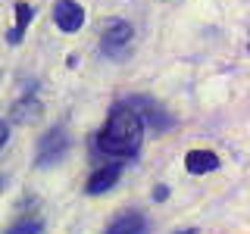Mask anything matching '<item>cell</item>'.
<instances>
[{
	"mask_svg": "<svg viewBox=\"0 0 250 234\" xmlns=\"http://www.w3.org/2000/svg\"><path fill=\"white\" fill-rule=\"evenodd\" d=\"M147 231V218L141 213H125L106 228V234H144Z\"/></svg>",
	"mask_w": 250,
	"mask_h": 234,
	"instance_id": "52a82bcc",
	"label": "cell"
},
{
	"mask_svg": "<svg viewBox=\"0 0 250 234\" xmlns=\"http://www.w3.org/2000/svg\"><path fill=\"white\" fill-rule=\"evenodd\" d=\"M128 41H131V25L125 19H106L104 25H100V44H104V50L116 53Z\"/></svg>",
	"mask_w": 250,
	"mask_h": 234,
	"instance_id": "3957f363",
	"label": "cell"
},
{
	"mask_svg": "<svg viewBox=\"0 0 250 234\" xmlns=\"http://www.w3.org/2000/svg\"><path fill=\"white\" fill-rule=\"evenodd\" d=\"M6 140H10V125H6V122H0V147H3Z\"/></svg>",
	"mask_w": 250,
	"mask_h": 234,
	"instance_id": "30bf717a",
	"label": "cell"
},
{
	"mask_svg": "<svg viewBox=\"0 0 250 234\" xmlns=\"http://www.w3.org/2000/svg\"><path fill=\"white\" fill-rule=\"evenodd\" d=\"M41 231V218H25V222H16L6 234H38Z\"/></svg>",
	"mask_w": 250,
	"mask_h": 234,
	"instance_id": "9c48e42d",
	"label": "cell"
},
{
	"mask_svg": "<svg viewBox=\"0 0 250 234\" xmlns=\"http://www.w3.org/2000/svg\"><path fill=\"white\" fill-rule=\"evenodd\" d=\"M185 169L191 175H207V172H216L219 169V156L213 150H191L185 156Z\"/></svg>",
	"mask_w": 250,
	"mask_h": 234,
	"instance_id": "5b68a950",
	"label": "cell"
},
{
	"mask_svg": "<svg viewBox=\"0 0 250 234\" xmlns=\"http://www.w3.org/2000/svg\"><path fill=\"white\" fill-rule=\"evenodd\" d=\"M141 140H144V119L135 106H116L109 113L106 125L97 135V150L109 156H135Z\"/></svg>",
	"mask_w": 250,
	"mask_h": 234,
	"instance_id": "6da1fadb",
	"label": "cell"
},
{
	"mask_svg": "<svg viewBox=\"0 0 250 234\" xmlns=\"http://www.w3.org/2000/svg\"><path fill=\"white\" fill-rule=\"evenodd\" d=\"M53 22L60 25V31H66V35H72L84 25V10L82 3H75V0H57L53 3Z\"/></svg>",
	"mask_w": 250,
	"mask_h": 234,
	"instance_id": "7a4b0ae2",
	"label": "cell"
},
{
	"mask_svg": "<svg viewBox=\"0 0 250 234\" xmlns=\"http://www.w3.org/2000/svg\"><path fill=\"white\" fill-rule=\"evenodd\" d=\"M69 150V137L62 128H50L44 135V140L38 144V166H47V162H57L62 153Z\"/></svg>",
	"mask_w": 250,
	"mask_h": 234,
	"instance_id": "277c9868",
	"label": "cell"
},
{
	"mask_svg": "<svg viewBox=\"0 0 250 234\" xmlns=\"http://www.w3.org/2000/svg\"><path fill=\"white\" fill-rule=\"evenodd\" d=\"M119 175H122V169L119 166H106V169H97L94 175L88 178V184H84V191L88 194H104L109 191L116 181H119Z\"/></svg>",
	"mask_w": 250,
	"mask_h": 234,
	"instance_id": "8992f818",
	"label": "cell"
},
{
	"mask_svg": "<svg viewBox=\"0 0 250 234\" xmlns=\"http://www.w3.org/2000/svg\"><path fill=\"white\" fill-rule=\"evenodd\" d=\"M28 22H31V6H28V3H16V25H13V31H10V44H19V41H22Z\"/></svg>",
	"mask_w": 250,
	"mask_h": 234,
	"instance_id": "ba28073f",
	"label": "cell"
}]
</instances>
